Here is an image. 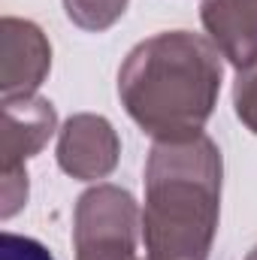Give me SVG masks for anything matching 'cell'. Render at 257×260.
I'll use <instances>...</instances> for the list:
<instances>
[{
    "instance_id": "7a4b0ae2",
    "label": "cell",
    "mask_w": 257,
    "mask_h": 260,
    "mask_svg": "<svg viewBox=\"0 0 257 260\" xmlns=\"http://www.w3.org/2000/svg\"><path fill=\"white\" fill-rule=\"evenodd\" d=\"M221 148L206 136L154 139L145 160V260H209L221 215Z\"/></svg>"
},
{
    "instance_id": "30bf717a",
    "label": "cell",
    "mask_w": 257,
    "mask_h": 260,
    "mask_svg": "<svg viewBox=\"0 0 257 260\" xmlns=\"http://www.w3.org/2000/svg\"><path fill=\"white\" fill-rule=\"evenodd\" d=\"M27 170H6L0 173V218L9 221L27 203Z\"/></svg>"
},
{
    "instance_id": "5b68a950",
    "label": "cell",
    "mask_w": 257,
    "mask_h": 260,
    "mask_svg": "<svg viewBox=\"0 0 257 260\" xmlns=\"http://www.w3.org/2000/svg\"><path fill=\"white\" fill-rule=\"evenodd\" d=\"M52 70L49 37L27 18L6 15L0 21V94L30 97Z\"/></svg>"
},
{
    "instance_id": "7c38bea8",
    "label": "cell",
    "mask_w": 257,
    "mask_h": 260,
    "mask_svg": "<svg viewBox=\"0 0 257 260\" xmlns=\"http://www.w3.org/2000/svg\"><path fill=\"white\" fill-rule=\"evenodd\" d=\"M245 260H257V245H254V248H251V254H248V257H245Z\"/></svg>"
},
{
    "instance_id": "8992f818",
    "label": "cell",
    "mask_w": 257,
    "mask_h": 260,
    "mask_svg": "<svg viewBox=\"0 0 257 260\" xmlns=\"http://www.w3.org/2000/svg\"><path fill=\"white\" fill-rule=\"evenodd\" d=\"M0 133V173L24 170V164L46 148L58 130V112L46 97H9L3 100Z\"/></svg>"
},
{
    "instance_id": "277c9868",
    "label": "cell",
    "mask_w": 257,
    "mask_h": 260,
    "mask_svg": "<svg viewBox=\"0 0 257 260\" xmlns=\"http://www.w3.org/2000/svg\"><path fill=\"white\" fill-rule=\"evenodd\" d=\"M121 157V139L115 127L94 112L70 115L58 130V164L79 182L106 179Z\"/></svg>"
},
{
    "instance_id": "8fae6325",
    "label": "cell",
    "mask_w": 257,
    "mask_h": 260,
    "mask_svg": "<svg viewBox=\"0 0 257 260\" xmlns=\"http://www.w3.org/2000/svg\"><path fill=\"white\" fill-rule=\"evenodd\" d=\"M0 260H55V257L43 242H37L30 236L3 233L0 236Z\"/></svg>"
},
{
    "instance_id": "ba28073f",
    "label": "cell",
    "mask_w": 257,
    "mask_h": 260,
    "mask_svg": "<svg viewBox=\"0 0 257 260\" xmlns=\"http://www.w3.org/2000/svg\"><path fill=\"white\" fill-rule=\"evenodd\" d=\"M127 3L130 0H64V9L76 27L100 34L127 12Z\"/></svg>"
},
{
    "instance_id": "52a82bcc",
    "label": "cell",
    "mask_w": 257,
    "mask_h": 260,
    "mask_svg": "<svg viewBox=\"0 0 257 260\" xmlns=\"http://www.w3.org/2000/svg\"><path fill=\"white\" fill-rule=\"evenodd\" d=\"M200 18L215 49L236 70L257 61V0H203Z\"/></svg>"
},
{
    "instance_id": "6da1fadb",
    "label": "cell",
    "mask_w": 257,
    "mask_h": 260,
    "mask_svg": "<svg viewBox=\"0 0 257 260\" xmlns=\"http://www.w3.org/2000/svg\"><path fill=\"white\" fill-rule=\"evenodd\" d=\"M221 52L209 37L164 30L130 49L118 70V97L151 139L203 133L221 94Z\"/></svg>"
},
{
    "instance_id": "3957f363",
    "label": "cell",
    "mask_w": 257,
    "mask_h": 260,
    "mask_svg": "<svg viewBox=\"0 0 257 260\" xmlns=\"http://www.w3.org/2000/svg\"><path fill=\"white\" fill-rule=\"evenodd\" d=\"M142 212L118 185H94L76 203V260H145L139 257Z\"/></svg>"
},
{
    "instance_id": "9c48e42d",
    "label": "cell",
    "mask_w": 257,
    "mask_h": 260,
    "mask_svg": "<svg viewBox=\"0 0 257 260\" xmlns=\"http://www.w3.org/2000/svg\"><path fill=\"white\" fill-rule=\"evenodd\" d=\"M233 109H236V118L257 136V61L236 70Z\"/></svg>"
}]
</instances>
